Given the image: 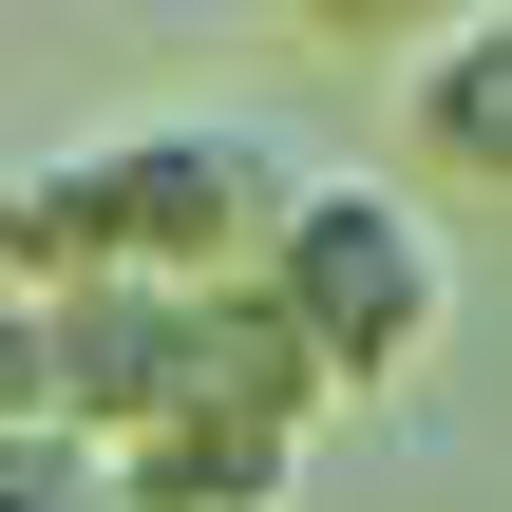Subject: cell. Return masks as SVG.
<instances>
[{"mask_svg":"<svg viewBox=\"0 0 512 512\" xmlns=\"http://www.w3.org/2000/svg\"><path fill=\"white\" fill-rule=\"evenodd\" d=\"M304 494V418H152L114 437V512H285Z\"/></svg>","mask_w":512,"mask_h":512,"instance_id":"cell-3","label":"cell"},{"mask_svg":"<svg viewBox=\"0 0 512 512\" xmlns=\"http://www.w3.org/2000/svg\"><path fill=\"white\" fill-rule=\"evenodd\" d=\"M418 152H437V171H475V190L512 209V0L475 19V38H437V57H418Z\"/></svg>","mask_w":512,"mask_h":512,"instance_id":"cell-4","label":"cell"},{"mask_svg":"<svg viewBox=\"0 0 512 512\" xmlns=\"http://www.w3.org/2000/svg\"><path fill=\"white\" fill-rule=\"evenodd\" d=\"M285 209H304L285 133H247V114H133L95 152L0 171V266L19 285H247Z\"/></svg>","mask_w":512,"mask_h":512,"instance_id":"cell-1","label":"cell"},{"mask_svg":"<svg viewBox=\"0 0 512 512\" xmlns=\"http://www.w3.org/2000/svg\"><path fill=\"white\" fill-rule=\"evenodd\" d=\"M247 304L285 323V361H304L323 399H399V380L437 361V323H456V247H437L418 190H380V171H304V209L266 228Z\"/></svg>","mask_w":512,"mask_h":512,"instance_id":"cell-2","label":"cell"},{"mask_svg":"<svg viewBox=\"0 0 512 512\" xmlns=\"http://www.w3.org/2000/svg\"><path fill=\"white\" fill-rule=\"evenodd\" d=\"M38 418H57V304L0 266V437H38Z\"/></svg>","mask_w":512,"mask_h":512,"instance_id":"cell-7","label":"cell"},{"mask_svg":"<svg viewBox=\"0 0 512 512\" xmlns=\"http://www.w3.org/2000/svg\"><path fill=\"white\" fill-rule=\"evenodd\" d=\"M475 19H494V0H304V38H342V57H399V76H418L437 38H475Z\"/></svg>","mask_w":512,"mask_h":512,"instance_id":"cell-5","label":"cell"},{"mask_svg":"<svg viewBox=\"0 0 512 512\" xmlns=\"http://www.w3.org/2000/svg\"><path fill=\"white\" fill-rule=\"evenodd\" d=\"M0 512H114V456L38 418V437H0Z\"/></svg>","mask_w":512,"mask_h":512,"instance_id":"cell-6","label":"cell"}]
</instances>
